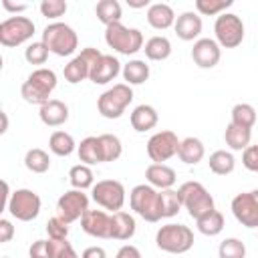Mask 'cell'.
I'll return each mask as SVG.
<instances>
[{"label": "cell", "instance_id": "obj_1", "mask_svg": "<svg viewBox=\"0 0 258 258\" xmlns=\"http://www.w3.org/2000/svg\"><path fill=\"white\" fill-rule=\"evenodd\" d=\"M56 87V75L50 69H36L28 75V79L22 83L20 93L26 103L32 105H44L50 101V93Z\"/></svg>", "mask_w": 258, "mask_h": 258}, {"label": "cell", "instance_id": "obj_2", "mask_svg": "<svg viewBox=\"0 0 258 258\" xmlns=\"http://www.w3.org/2000/svg\"><path fill=\"white\" fill-rule=\"evenodd\" d=\"M131 210L141 216L145 222H159L161 220V198L159 191L149 183H139L129 194Z\"/></svg>", "mask_w": 258, "mask_h": 258}, {"label": "cell", "instance_id": "obj_3", "mask_svg": "<svg viewBox=\"0 0 258 258\" xmlns=\"http://www.w3.org/2000/svg\"><path fill=\"white\" fill-rule=\"evenodd\" d=\"M177 194H179L181 206L187 210V214H189L194 220H198V218H202L204 214L216 210V208H214V198H212V194H210L200 181H185V183H181L179 189H177Z\"/></svg>", "mask_w": 258, "mask_h": 258}, {"label": "cell", "instance_id": "obj_4", "mask_svg": "<svg viewBox=\"0 0 258 258\" xmlns=\"http://www.w3.org/2000/svg\"><path fill=\"white\" fill-rule=\"evenodd\" d=\"M159 250L169 254H183L194 246V232L183 224H165L155 234Z\"/></svg>", "mask_w": 258, "mask_h": 258}, {"label": "cell", "instance_id": "obj_5", "mask_svg": "<svg viewBox=\"0 0 258 258\" xmlns=\"http://www.w3.org/2000/svg\"><path fill=\"white\" fill-rule=\"evenodd\" d=\"M42 42L56 56H69L77 50V32L64 22H52L42 30Z\"/></svg>", "mask_w": 258, "mask_h": 258}, {"label": "cell", "instance_id": "obj_6", "mask_svg": "<svg viewBox=\"0 0 258 258\" xmlns=\"http://www.w3.org/2000/svg\"><path fill=\"white\" fill-rule=\"evenodd\" d=\"M105 42L109 48L129 56L143 48V34L139 28H127L121 22H115L105 28Z\"/></svg>", "mask_w": 258, "mask_h": 258}, {"label": "cell", "instance_id": "obj_7", "mask_svg": "<svg viewBox=\"0 0 258 258\" xmlns=\"http://www.w3.org/2000/svg\"><path fill=\"white\" fill-rule=\"evenodd\" d=\"M133 101V91H131V87L127 85V83H117V85H113L111 89H107L101 97H99V101H97V109H99V113L103 115V117H107V119H119L123 113H125V109H127V105Z\"/></svg>", "mask_w": 258, "mask_h": 258}, {"label": "cell", "instance_id": "obj_8", "mask_svg": "<svg viewBox=\"0 0 258 258\" xmlns=\"http://www.w3.org/2000/svg\"><path fill=\"white\" fill-rule=\"evenodd\" d=\"M214 32H216V42L220 46L236 48L244 40V22H242V18L238 14L224 12V14H220L216 18Z\"/></svg>", "mask_w": 258, "mask_h": 258}, {"label": "cell", "instance_id": "obj_9", "mask_svg": "<svg viewBox=\"0 0 258 258\" xmlns=\"http://www.w3.org/2000/svg\"><path fill=\"white\" fill-rule=\"evenodd\" d=\"M34 34V22L28 16H10L0 22V44L2 46H18L30 40Z\"/></svg>", "mask_w": 258, "mask_h": 258}, {"label": "cell", "instance_id": "obj_10", "mask_svg": "<svg viewBox=\"0 0 258 258\" xmlns=\"http://www.w3.org/2000/svg\"><path fill=\"white\" fill-rule=\"evenodd\" d=\"M40 204L42 202H40V196L36 191L22 187V189L12 191L6 210L10 212L12 218H16L20 222H30L40 214Z\"/></svg>", "mask_w": 258, "mask_h": 258}, {"label": "cell", "instance_id": "obj_11", "mask_svg": "<svg viewBox=\"0 0 258 258\" xmlns=\"http://www.w3.org/2000/svg\"><path fill=\"white\" fill-rule=\"evenodd\" d=\"M93 200L109 212H121L125 204V187L117 179H101L93 185Z\"/></svg>", "mask_w": 258, "mask_h": 258}, {"label": "cell", "instance_id": "obj_12", "mask_svg": "<svg viewBox=\"0 0 258 258\" xmlns=\"http://www.w3.org/2000/svg\"><path fill=\"white\" fill-rule=\"evenodd\" d=\"M179 139L173 131L165 129V131H157L155 135L149 137L147 141V155L153 163H163L167 161L169 157L177 155V149H179Z\"/></svg>", "mask_w": 258, "mask_h": 258}, {"label": "cell", "instance_id": "obj_13", "mask_svg": "<svg viewBox=\"0 0 258 258\" xmlns=\"http://www.w3.org/2000/svg\"><path fill=\"white\" fill-rule=\"evenodd\" d=\"M87 210H89V198L87 194H83V189H69L56 202V216L62 218L67 224L81 220Z\"/></svg>", "mask_w": 258, "mask_h": 258}, {"label": "cell", "instance_id": "obj_14", "mask_svg": "<svg viewBox=\"0 0 258 258\" xmlns=\"http://www.w3.org/2000/svg\"><path fill=\"white\" fill-rule=\"evenodd\" d=\"M101 56H103V52H101L99 48H93V46L83 48L81 54H77L69 64H64V71H62L64 79H67L69 83H73V85H75V83H81V81H85V79H89L93 64H95Z\"/></svg>", "mask_w": 258, "mask_h": 258}, {"label": "cell", "instance_id": "obj_15", "mask_svg": "<svg viewBox=\"0 0 258 258\" xmlns=\"http://www.w3.org/2000/svg\"><path fill=\"white\" fill-rule=\"evenodd\" d=\"M234 218L246 228H258V189L238 194L232 200Z\"/></svg>", "mask_w": 258, "mask_h": 258}, {"label": "cell", "instance_id": "obj_16", "mask_svg": "<svg viewBox=\"0 0 258 258\" xmlns=\"http://www.w3.org/2000/svg\"><path fill=\"white\" fill-rule=\"evenodd\" d=\"M222 50L214 38H198L191 48V58L200 69H212L220 62Z\"/></svg>", "mask_w": 258, "mask_h": 258}, {"label": "cell", "instance_id": "obj_17", "mask_svg": "<svg viewBox=\"0 0 258 258\" xmlns=\"http://www.w3.org/2000/svg\"><path fill=\"white\" fill-rule=\"evenodd\" d=\"M81 228L93 238H111V216L103 210H87L81 218Z\"/></svg>", "mask_w": 258, "mask_h": 258}, {"label": "cell", "instance_id": "obj_18", "mask_svg": "<svg viewBox=\"0 0 258 258\" xmlns=\"http://www.w3.org/2000/svg\"><path fill=\"white\" fill-rule=\"evenodd\" d=\"M119 73H121V62H119L113 54H103V56L93 64L89 79H91L95 85H107V83H111Z\"/></svg>", "mask_w": 258, "mask_h": 258}, {"label": "cell", "instance_id": "obj_19", "mask_svg": "<svg viewBox=\"0 0 258 258\" xmlns=\"http://www.w3.org/2000/svg\"><path fill=\"white\" fill-rule=\"evenodd\" d=\"M202 26H204V24H202V16L196 14V12H191V10L179 14V16L175 18V24H173L175 34H177L181 40H194V38H198L200 32H202Z\"/></svg>", "mask_w": 258, "mask_h": 258}, {"label": "cell", "instance_id": "obj_20", "mask_svg": "<svg viewBox=\"0 0 258 258\" xmlns=\"http://www.w3.org/2000/svg\"><path fill=\"white\" fill-rule=\"evenodd\" d=\"M145 179L149 181V185H153L157 189H171L175 179H177V175L165 163H151L145 169Z\"/></svg>", "mask_w": 258, "mask_h": 258}, {"label": "cell", "instance_id": "obj_21", "mask_svg": "<svg viewBox=\"0 0 258 258\" xmlns=\"http://www.w3.org/2000/svg\"><path fill=\"white\" fill-rule=\"evenodd\" d=\"M147 22L155 30H165L175 24V12L169 4L165 2H155L147 8Z\"/></svg>", "mask_w": 258, "mask_h": 258}, {"label": "cell", "instance_id": "obj_22", "mask_svg": "<svg viewBox=\"0 0 258 258\" xmlns=\"http://www.w3.org/2000/svg\"><path fill=\"white\" fill-rule=\"evenodd\" d=\"M38 115H40V121L44 125L58 127V125L67 123V119H69V107L62 101H58V99H50L48 103H44L40 107Z\"/></svg>", "mask_w": 258, "mask_h": 258}, {"label": "cell", "instance_id": "obj_23", "mask_svg": "<svg viewBox=\"0 0 258 258\" xmlns=\"http://www.w3.org/2000/svg\"><path fill=\"white\" fill-rule=\"evenodd\" d=\"M135 220L127 212H113L111 214V238L113 240H129L135 236Z\"/></svg>", "mask_w": 258, "mask_h": 258}, {"label": "cell", "instance_id": "obj_24", "mask_svg": "<svg viewBox=\"0 0 258 258\" xmlns=\"http://www.w3.org/2000/svg\"><path fill=\"white\" fill-rule=\"evenodd\" d=\"M157 121H159V115H157L155 107H151V105H137L131 113V127L139 133L153 129L157 125Z\"/></svg>", "mask_w": 258, "mask_h": 258}, {"label": "cell", "instance_id": "obj_25", "mask_svg": "<svg viewBox=\"0 0 258 258\" xmlns=\"http://www.w3.org/2000/svg\"><path fill=\"white\" fill-rule=\"evenodd\" d=\"M206 155V149H204V143L198 139V137H185L181 139L179 143V149H177V157L187 163V165H196L204 159Z\"/></svg>", "mask_w": 258, "mask_h": 258}, {"label": "cell", "instance_id": "obj_26", "mask_svg": "<svg viewBox=\"0 0 258 258\" xmlns=\"http://www.w3.org/2000/svg\"><path fill=\"white\" fill-rule=\"evenodd\" d=\"M79 159L85 165H95V163H103V151H101V141L99 137H85L79 147Z\"/></svg>", "mask_w": 258, "mask_h": 258}, {"label": "cell", "instance_id": "obj_27", "mask_svg": "<svg viewBox=\"0 0 258 258\" xmlns=\"http://www.w3.org/2000/svg\"><path fill=\"white\" fill-rule=\"evenodd\" d=\"M224 139L228 143L230 149L234 151H242L250 145V139H252V131L246 129V127H240V125H234L232 121L228 123L226 127V133H224Z\"/></svg>", "mask_w": 258, "mask_h": 258}, {"label": "cell", "instance_id": "obj_28", "mask_svg": "<svg viewBox=\"0 0 258 258\" xmlns=\"http://www.w3.org/2000/svg\"><path fill=\"white\" fill-rule=\"evenodd\" d=\"M95 14H97L99 22H103L105 28H107V26H111L115 22H121L123 10H121V4L117 0H101L95 6Z\"/></svg>", "mask_w": 258, "mask_h": 258}, {"label": "cell", "instance_id": "obj_29", "mask_svg": "<svg viewBox=\"0 0 258 258\" xmlns=\"http://www.w3.org/2000/svg\"><path fill=\"white\" fill-rule=\"evenodd\" d=\"M123 79L127 85H143L149 79V64L145 60H129L123 67Z\"/></svg>", "mask_w": 258, "mask_h": 258}, {"label": "cell", "instance_id": "obj_30", "mask_svg": "<svg viewBox=\"0 0 258 258\" xmlns=\"http://www.w3.org/2000/svg\"><path fill=\"white\" fill-rule=\"evenodd\" d=\"M196 226L204 236H218L224 230V216H222V212L212 210V212L204 214L202 218H198Z\"/></svg>", "mask_w": 258, "mask_h": 258}, {"label": "cell", "instance_id": "obj_31", "mask_svg": "<svg viewBox=\"0 0 258 258\" xmlns=\"http://www.w3.org/2000/svg\"><path fill=\"white\" fill-rule=\"evenodd\" d=\"M143 50L149 60H165L171 54V42L165 36H151L145 42Z\"/></svg>", "mask_w": 258, "mask_h": 258}, {"label": "cell", "instance_id": "obj_32", "mask_svg": "<svg viewBox=\"0 0 258 258\" xmlns=\"http://www.w3.org/2000/svg\"><path fill=\"white\" fill-rule=\"evenodd\" d=\"M48 149L54 153V155H60V157H67L75 151V139L71 133L67 131H54L48 139Z\"/></svg>", "mask_w": 258, "mask_h": 258}, {"label": "cell", "instance_id": "obj_33", "mask_svg": "<svg viewBox=\"0 0 258 258\" xmlns=\"http://www.w3.org/2000/svg\"><path fill=\"white\" fill-rule=\"evenodd\" d=\"M210 169L216 173V175H228V173H232L234 171V167H236V159H234V155L230 153V151H224V149H220V151H214L212 155H210Z\"/></svg>", "mask_w": 258, "mask_h": 258}, {"label": "cell", "instance_id": "obj_34", "mask_svg": "<svg viewBox=\"0 0 258 258\" xmlns=\"http://www.w3.org/2000/svg\"><path fill=\"white\" fill-rule=\"evenodd\" d=\"M69 181L73 185V189H87V187H93L95 183V175H93V169L85 163H79V165H73L71 171H69Z\"/></svg>", "mask_w": 258, "mask_h": 258}, {"label": "cell", "instance_id": "obj_35", "mask_svg": "<svg viewBox=\"0 0 258 258\" xmlns=\"http://www.w3.org/2000/svg\"><path fill=\"white\" fill-rule=\"evenodd\" d=\"M24 165H26V169L32 171V173H44V171H48V167H50V157H48V153H46L44 149L34 147V149H28V151H26V155H24Z\"/></svg>", "mask_w": 258, "mask_h": 258}, {"label": "cell", "instance_id": "obj_36", "mask_svg": "<svg viewBox=\"0 0 258 258\" xmlns=\"http://www.w3.org/2000/svg\"><path fill=\"white\" fill-rule=\"evenodd\" d=\"M258 115H256V109L248 103H238L234 105L232 109V123L234 125H240V127H246V129H252L254 123H256Z\"/></svg>", "mask_w": 258, "mask_h": 258}, {"label": "cell", "instance_id": "obj_37", "mask_svg": "<svg viewBox=\"0 0 258 258\" xmlns=\"http://www.w3.org/2000/svg\"><path fill=\"white\" fill-rule=\"evenodd\" d=\"M99 141H101V151H103V161H117L123 153V145L119 141L117 135L113 133H103L99 135Z\"/></svg>", "mask_w": 258, "mask_h": 258}, {"label": "cell", "instance_id": "obj_38", "mask_svg": "<svg viewBox=\"0 0 258 258\" xmlns=\"http://www.w3.org/2000/svg\"><path fill=\"white\" fill-rule=\"evenodd\" d=\"M161 198V218H171L181 210V200L175 189H159Z\"/></svg>", "mask_w": 258, "mask_h": 258}, {"label": "cell", "instance_id": "obj_39", "mask_svg": "<svg viewBox=\"0 0 258 258\" xmlns=\"http://www.w3.org/2000/svg\"><path fill=\"white\" fill-rule=\"evenodd\" d=\"M220 258H246V246L238 238H226L218 248Z\"/></svg>", "mask_w": 258, "mask_h": 258}, {"label": "cell", "instance_id": "obj_40", "mask_svg": "<svg viewBox=\"0 0 258 258\" xmlns=\"http://www.w3.org/2000/svg\"><path fill=\"white\" fill-rule=\"evenodd\" d=\"M234 2L232 0H196V8L204 16H214V14H224L226 8H230Z\"/></svg>", "mask_w": 258, "mask_h": 258}, {"label": "cell", "instance_id": "obj_41", "mask_svg": "<svg viewBox=\"0 0 258 258\" xmlns=\"http://www.w3.org/2000/svg\"><path fill=\"white\" fill-rule=\"evenodd\" d=\"M48 52H50V50L46 48V44H44L42 40H38V42H32V44L26 46L24 58H26L30 64H44L46 58H48Z\"/></svg>", "mask_w": 258, "mask_h": 258}, {"label": "cell", "instance_id": "obj_42", "mask_svg": "<svg viewBox=\"0 0 258 258\" xmlns=\"http://www.w3.org/2000/svg\"><path fill=\"white\" fill-rule=\"evenodd\" d=\"M30 258H54L56 254V240H36L32 242L30 250H28Z\"/></svg>", "mask_w": 258, "mask_h": 258}, {"label": "cell", "instance_id": "obj_43", "mask_svg": "<svg viewBox=\"0 0 258 258\" xmlns=\"http://www.w3.org/2000/svg\"><path fill=\"white\" fill-rule=\"evenodd\" d=\"M46 234H48L50 240H67V236H69V224L62 218L54 216V218H50L46 222Z\"/></svg>", "mask_w": 258, "mask_h": 258}, {"label": "cell", "instance_id": "obj_44", "mask_svg": "<svg viewBox=\"0 0 258 258\" xmlns=\"http://www.w3.org/2000/svg\"><path fill=\"white\" fill-rule=\"evenodd\" d=\"M40 12L46 18H58L67 12V2H62V0H42L40 2Z\"/></svg>", "mask_w": 258, "mask_h": 258}, {"label": "cell", "instance_id": "obj_45", "mask_svg": "<svg viewBox=\"0 0 258 258\" xmlns=\"http://www.w3.org/2000/svg\"><path fill=\"white\" fill-rule=\"evenodd\" d=\"M242 163L246 169L250 171H258V143L256 145H248L242 153Z\"/></svg>", "mask_w": 258, "mask_h": 258}, {"label": "cell", "instance_id": "obj_46", "mask_svg": "<svg viewBox=\"0 0 258 258\" xmlns=\"http://www.w3.org/2000/svg\"><path fill=\"white\" fill-rule=\"evenodd\" d=\"M54 258H79L75 248L71 246V242L67 240H56V254Z\"/></svg>", "mask_w": 258, "mask_h": 258}, {"label": "cell", "instance_id": "obj_47", "mask_svg": "<svg viewBox=\"0 0 258 258\" xmlns=\"http://www.w3.org/2000/svg\"><path fill=\"white\" fill-rule=\"evenodd\" d=\"M12 236H14V226H12V222L6 220V218H2V220H0V242L6 244V242L12 240Z\"/></svg>", "mask_w": 258, "mask_h": 258}, {"label": "cell", "instance_id": "obj_48", "mask_svg": "<svg viewBox=\"0 0 258 258\" xmlns=\"http://www.w3.org/2000/svg\"><path fill=\"white\" fill-rule=\"evenodd\" d=\"M115 258H141V252H139V248H137V246L125 244V246H121V248H119V252H117V256H115Z\"/></svg>", "mask_w": 258, "mask_h": 258}, {"label": "cell", "instance_id": "obj_49", "mask_svg": "<svg viewBox=\"0 0 258 258\" xmlns=\"http://www.w3.org/2000/svg\"><path fill=\"white\" fill-rule=\"evenodd\" d=\"M81 258H107V252L101 246H89V248L83 250Z\"/></svg>", "mask_w": 258, "mask_h": 258}, {"label": "cell", "instance_id": "obj_50", "mask_svg": "<svg viewBox=\"0 0 258 258\" xmlns=\"http://www.w3.org/2000/svg\"><path fill=\"white\" fill-rule=\"evenodd\" d=\"M2 6L8 10V12H24L28 6L26 4H12V2H8V0H2Z\"/></svg>", "mask_w": 258, "mask_h": 258}, {"label": "cell", "instance_id": "obj_51", "mask_svg": "<svg viewBox=\"0 0 258 258\" xmlns=\"http://www.w3.org/2000/svg\"><path fill=\"white\" fill-rule=\"evenodd\" d=\"M127 4L131 8H145V6H151L149 0H127Z\"/></svg>", "mask_w": 258, "mask_h": 258}, {"label": "cell", "instance_id": "obj_52", "mask_svg": "<svg viewBox=\"0 0 258 258\" xmlns=\"http://www.w3.org/2000/svg\"><path fill=\"white\" fill-rule=\"evenodd\" d=\"M0 115H2V129H0V133H6V129H8V117H6L4 111H2Z\"/></svg>", "mask_w": 258, "mask_h": 258}, {"label": "cell", "instance_id": "obj_53", "mask_svg": "<svg viewBox=\"0 0 258 258\" xmlns=\"http://www.w3.org/2000/svg\"><path fill=\"white\" fill-rule=\"evenodd\" d=\"M4 258H8V256H4Z\"/></svg>", "mask_w": 258, "mask_h": 258}]
</instances>
